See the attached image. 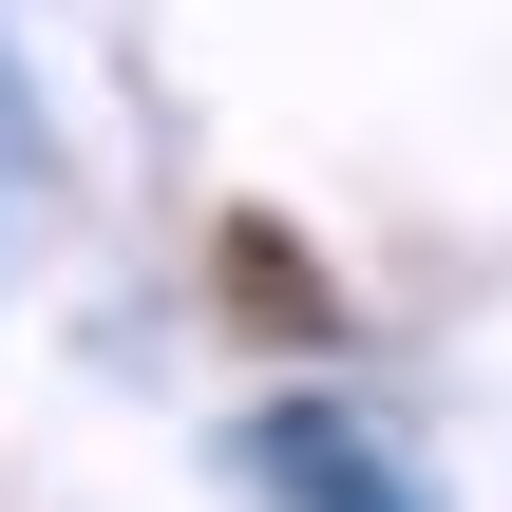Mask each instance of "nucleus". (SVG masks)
<instances>
[{
  "label": "nucleus",
  "mask_w": 512,
  "mask_h": 512,
  "mask_svg": "<svg viewBox=\"0 0 512 512\" xmlns=\"http://www.w3.org/2000/svg\"><path fill=\"white\" fill-rule=\"evenodd\" d=\"M266 456L304 475V512H418V475H380V456H361V437H323V418H285Z\"/></svg>",
  "instance_id": "obj_1"
}]
</instances>
